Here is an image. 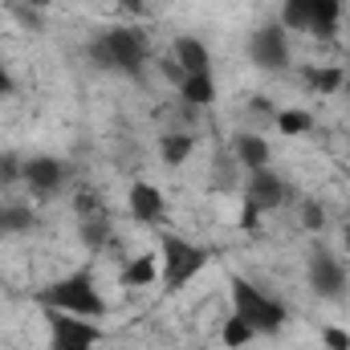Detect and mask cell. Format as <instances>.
<instances>
[{
  "mask_svg": "<svg viewBox=\"0 0 350 350\" xmlns=\"http://www.w3.org/2000/svg\"><path fill=\"white\" fill-rule=\"evenodd\" d=\"M37 306L45 310H66V314H78V318H102L106 314V297L98 293L94 277L90 273H70L62 281H49L41 293H37Z\"/></svg>",
  "mask_w": 350,
  "mask_h": 350,
  "instance_id": "3",
  "label": "cell"
},
{
  "mask_svg": "<svg viewBox=\"0 0 350 350\" xmlns=\"http://www.w3.org/2000/svg\"><path fill=\"white\" fill-rule=\"evenodd\" d=\"M257 220H261V208L245 200V212H241V228H249V232H253V228H257Z\"/></svg>",
  "mask_w": 350,
  "mask_h": 350,
  "instance_id": "25",
  "label": "cell"
},
{
  "mask_svg": "<svg viewBox=\"0 0 350 350\" xmlns=\"http://www.w3.org/2000/svg\"><path fill=\"white\" fill-rule=\"evenodd\" d=\"M21 4H29V8H45L49 0H21Z\"/></svg>",
  "mask_w": 350,
  "mask_h": 350,
  "instance_id": "28",
  "label": "cell"
},
{
  "mask_svg": "<svg viewBox=\"0 0 350 350\" xmlns=\"http://www.w3.org/2000/svg\"><path fill=\"white\" fill-rule=\"evenodd\" d=\"M66 163L62 159H53V155H33V159H25V167H21V183H29V191L33 196H53L62 183H66Z\"/></svg>",
  "mask_w": 350,
  "mask_h": 350,
  "instance_id": "8",
  "label": "cell"
},
{
  "mask_svg": "<svg viewBox=\"0 0 350 350\" xmlns=\"http://www.w3.org/2000/svg\"><path fill=\"white\" fill-rule=\"evenodd\" d=\"M342 25V0H314V21H310V37L330 41Z\"/></svg>",
  "mask_w": 350,
  "mask_h": 350,
  "instance_id": "14",
  "label": "cell"
},
{
  "mask_svg": "<svg viewBox=\"0 0 350 350\" xmlns=\"http://www.w3.org/2000/svg\"><path fill=\"white\" fill-rule=\"evenodd\" d=\"M347 175H350V172H347Z\"/></svg>",
  "mask_w": 350,
  "mask_h": 350,
  "instance_id": "31",
  "label": "cell"
},
{
  "mask_svg": "<svg viewBox=\"0 0 350 350\" xmlns=\"http://www.w3.org/2000/svg\"><path fill=\"white\" fill-rule=\"evenodd\" d=\"M12 94V78H8V70L0 66V98H8Z\"/></svg>",
  "mask_w": 350,
  "mask_h": 350,
  "instance_id": "27",
  "label": "cell"
},
{
  "mask_svg": "<svg viewBox=\"0 0 350 350\" xmlns=\"http://www.w3.org/2000/svg\"><path fill=\"white\" fill-rule=\"evenodd\" d=\"M208 261H212V253L204 245H196V241H187L179 232H163L159 237V281H163L167 293L187 289L208 269Z\"/></svg>",
  "mask_w": 350,
  "mask_h": 350,
  "instance_id": "2",
  "label": "cell"
},
{
  "mask_svg": "<svg viewBox=\"0 0 350 350\" xmlns=\"http://www.w3.org/2000/svg\"><path fill=\"white\" fill-rule=\"evenodd\" d=\"M172 57L183 74H212V53L200 37H175Z\"/></svg>",
  "mask_w": 350,
  "mask_h": 350,
  "instance_id": "11",
  "label": "cell"
},
{
  "mask_svg": "<svg viewBox=\"0 0 350 350\" xmlns=\"http://www.w3.org/2000/svg\"><path fill=\"white\" fill-rule=\"evenodd\" d=\"M118 8H122L126 16H139V12H143V0H118Z\"/></svg>",
  "mask_w": 350,
  "mask_h": 350,
  "instance_id": "26",
  "label": "cell"
},
{
  "mask_svg": "<svg viewBox=\"0 0 350 350\" xmlns=\"http://www.w3.org/2000/svg\"><path fill=\"white\" fill-rule=\"evenodd\" d=\"M33 224H37L33 208H25V204H8V208H0V237H16V232H29Z\"/></svg>",
  "mask_w": 350,
  "mask_h": 350,
  "instance_id": "20",
  "label": "cell"
},
{
  "mask_svg": "<svg viewBox=\"0 0 350 350\" xmlns=\"http://www.w3.org/2000/svg\"><path fill=\"white\" fill-rule=\"evenodd\" d=\"M249 57L261 66L265 74L289 70V37H285L281 21H277V25H261V29L249 37Z\"/></svg>",
  "mask_w": 350,
  "mask_h": 350,
  "instance_id": "7",
  "label": "cell"
},
{
  "mask_svg": "<svg viewBox=\"0 0 350 350\" xmlns=\"http://www.w3.org/2000/svg\"><path fill=\"white\" fill-rule=\"evenodd\" d=\"M179 98H183L187 106H212V102H216V78H212V74H183Z\"/></svg>",
  "mask_w": 350,
  "mask_h": 350,
  "instance_id": "15",
  "label": "cell"
},
{
  "mask_svg": "<svg viewBox=\"0 0 350 350\" xmlns=\"http://www.w3.org/2000/svg\"><path fill=\"white\" fill-rule=\"evenodd\" d=\"M273 126H277V135L297 139V135H310L314 131V114L301 110V106H289V110H277L273 114Z\"/></svg>",
  "mask_w": 350,
  "mask_h": 350,
  "instance_id": "17",
  "label": "cell"
},
{
  "mask_svg": "<svg viewBox=\"0 0 350 350\" xmlns=\"http://www.w3.org/2000/svg\"><path fill=\"white\" fill-rule=\"evenodd\" d=\"M297 220H301V228H306V232H322V224H326V212H322V204H318V200H301V208H297Z\"/></svg>",
  "mask_w": 350,
  "mask_h": 350,
  "instance_id": "22",
  "label": "cell"
},
{
  "mask_svg": "<svg viewBox=\"0 0 350 350\" xmlns=\"http://www.w3.org/2000/svg\"><path fill=\"white\" fill-rule=\"evenodd\" d=\"M314 0H281V29L285 33H310Z\"/></svg>",
  "mask_w": 350,
  "mask_h": 350,
  "instance_id": "18",
  "label": "cell"
},
{
  "mask_svg": "<svg viewBox=\"0 0 350 350\" xmlns=\"http://www.w3.org/2000/svg\"><path fill=\"white\" fill-rule=\"evenodd\" d=\"M306 281H310V289L318 293V297H326V301H334V297H342L350 285V273L347 265L338 261L330 249H314L310 253V265H306Z\"/></svg>",
  "mask_w": 350,
  "mask_h": 350,
  "instance_id": "6",
  "label": "cell"
},
{
  "mask_svg": "<svg viewBox=\"0 0 350 350\" xmlns=\"http://www.w3.org/2000/svg\"><path fill=\"white\" fill-rule=\"evenodd\" d=\"M196 151V139L191 135H183V131H172V135H163L159 139V159L167 163V167H179V163H187V155Z\"/></svg>",
  "mask_w": 350,
  "mask_h": 350,
  "instance_id": "19",
  "label": "cell"
},
{
  "mask_svg": "<svg viewBox=\"0 0 350 350\" xmlns=\"http://www.w3.org/2000/svg\"><path fill=\"white\" fill-rule=\"evenodd\" d=\"M45 326H49V350H94L102 342V326L94 318H78L66 310H45Z\"/></svg>",
  "mask_w": 350,
  "mask_h": 350,
  "instance_id": "5",
  "label": "cell"
},
{
  "mask_svg": "<svg viewBox=\"0 0 350 350\" xmlns=\"http://www.w3.org/2000/svg\"><path fill=\"white\" fill-rule=\"evenodd\" d=\"M322 347L326 350H350V330L347 326H322Z\"/></svg>",
  "mask_w": 350,
  "mask_h": 350,
  "instance_id": "24",
  "label": "cell"
},
{
  "mask_svg": "<svg viewBox=\"0 0 350 350\" xmlns=\"http://www.w3.org/2000/svg\"><path fill=\"white\" fill-rule=\"evenodd\" d=\"M90 57H94V66L114 70V74H143L147 37L135 25H114V29H106L90 41Z\"/></svg>",
  "mask_w": 350,
  "mask_h": 350,
  "instance_id": "1",
  "label": "cell"
},
{
  "mask_svg": "<svg viewBox=\"0 0 350 350\" xmlns=\"http://www.w3.org/2000/svg\"><path fill=\"white\" fill-rule=\"evenodd\" d=\"M232 155H237L249 172H261V167H269V159H273V147L265 143L261 135H249V131H245V135L232 139Z\"/></svg>",
  "mask_w": 350,
  "mask_h": 350,
  "instance_id": "13",
  "label": "cell"
},
{
  "mask_svg": "<svg viewBox=\"0 0 350 350\" xmlns=\"http://www.w3.org/2000/svg\"><path fill=\"white\" fill-rule=\"evenodd\" d=\"M21 167H25V159H16L12 151H0V187H12L21 179Z\"/></svg>",
  "mask_w": 350,
  "mask_h": 350,
  "instance_id": "23",
  "label": "cell"
},
{
  "mask_svg": "<svg viewBox=\"0 0 350 350\" xmlns=\"http://www.w3.org/2000/svg\"><path fill=\"white\" fill-rule=\"evenodd\" d=\"M253 338H257V330H253L241 314H228V322L220 326V342H224L228 350H245Z\"/></svg>",
  "mask_w": 350,
  "mask_h": 350,
  "instance_id": "21",
  "label": "cell"
},
{
  "mask_svg": "<svg viewBox=\"0 0 350 350\" xmlns=\"http://www.w3.org/2000/svg\"><path fill=\"white\" fill-rule=\"evenodd\" d=\"M228 293H232V314H241L257 334H277L285 326V306L277 297H269L265 289H257L253 281L232 277L228 281Z\"/></svg>",
  "mask_w": 350,
  "mask_h": 350,
  "instance_id": "4",
  "label": "cell"
},
{
  "mask_svg": "<svg viewBox=\"0 0 350 350\" xmlns=\"http://www.w3.org/2000/svg\"><path fill=\"white\" fill-rule=\"evenodd\" d=\"M342 245H347V253H350V224H347V232H342Z\"/></svg>",
  "mask_w": 350,
  "mask_h": 350,
  "instance_id": "30",
  "label": "cell"
},
{
  "mask_svg": "<svg viewBox=\"0 0 350 350\" xmlns=\"http://www.w3.org/2000/svg\"><path fill=\"white\" fill-rule=\"evenodd\" d=\"M301 78H306V86L314 94H338L342 82H347V70L342 66H306Z\"/></svg>",
  "mask_w": 350,
  "mask_h": 350,
  "instance_id": "16",
  "label": "cell"
},
{
  "mask_svg": "<svg viewBox=\"0 0 350 350\" xmlns=\"http://www.w3.org/2000/svg\"><path fill=\"white\" fill-rule=\"evenodd\" d=\"M342 94L350 98V62H347V82H342Z\"/></svg>",
  "mask_w": 350,
  "mask_h": 350,
  "instance_id": "29",
  "label": "cell"
},
{
  "mask_svg": "<svg viewBox=\"0 0 350 350\" xmlns=\"http://www.w3.org/2000/svg\"><path fill=\"white\" fill-rule=\"evenodd\" d=\"M126 208H131V220H135V224H159V220L167 216V200H163V191H159L155 183H147V179L131 183V191H126Z\"/></svg>",
  "mask_w": 350,
  "mask_h": 350,
  "instance_id": "9",
  "label": "cell"
},
{
  "mask_svg": "<svg viewBox=\"0 0 350 350\" xmlns=\"http://www.w3.org/2000/svg\"><path fill=\"white\" fill-rule=\"evenodd\" d=\"M118 281H122V289H147V285H155V281H159V257H155V253L131 257V261L122 265Z\"/></svg>",
  "mask_w": 350,
  "mask_h": 350,
  "instance_id": "12",
  "label": "cell"
},
{
  "mask_svg": "<svg viewBox=\"0 0 350 350\" xmlns=\"http://www.w3.org/2000/svg\"><path fill=\"white\" fill-rule=\"evenodd\" d=\"M285 196H289V187H285V179L273 172V167H261V172L249 175V191H245V200H249V204H257L261 212L281 208V204H285Z\"/></svg>",
  "mask_w": 350,
  "mask_h": 350,
  "instance_id": "10",
  "label": "cell"
}]
</instances>
